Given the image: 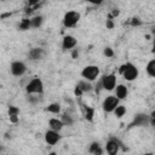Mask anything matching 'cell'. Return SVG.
<instances>
[{
	"mask_svg": "<svg viewBox=\"0 0 155 155\" xmlns=\"http://www.w3.org/2000/svg\"><path fill=\"white\" fill-rule=\"evenodd\" d=\"M45 56V50L41 48V47H35V48H31L28 53V58L31 59V61H39V59H42Z\"/></svg>",
	"mask_w": 155,
	"mask_h": 155,
	"instance_id": "12",
	"label": "cell"
},
{
	"mask_svg": "<svg viewBox=\"0 0 155 155\" xmlns=\"http://www.w3.org/2000/svg\"><path fill=\"white\" fill-rule=\"evenodd\" d=\"M10 71L13 76H22L25 71H27V65L24 62L22 61H13L11 64H10Z\"/></svg>",
	"mask_w": 155,
	"mask_h": 155,
	"instance_id": "7",
	"label": "cell"
},
{
	"mask_svg": "<svg viewBox=\"0 0 155 155\" xmlns=\"http://www.w3.org/2000/svg\"><path fill=\"white\" fill-rule=\"evenodd\" d=\"M115 96H116L120 101L126 99L127 96H128V90H127V87H126L125 85H122V84L116 85V87H115Z\"/></svg>",
	"mask_w": 155,
	"mask_h": 155,
	"instance_id": "14",
	"label": "cell"
},
{
	"mask_svg": "<svg viewBox=\"0 0 155 155\" xmlns=\"http://www.w3.org/2000/svg\"><path fill=\"white\" fill-rule=\"evenodd\" d=\"M120 73H121V75L124 76V79H125L126 81H133V80H136V79L138 78V75H139L138 68H137L133 63H130V62H127V63H125V64L121 65Z\"/></svg>",
	"mask_w": 155,
	"mask_h": 155,
	"instance_id": "1",
	"label": "cell"
},
{
	"mask_svg": "<svg viewBox=\"0 0 155 155\" xmlns=\"http://www.w3.org/2000/svg\"><path fill=\"white\" fill-rule=\"evenodd\" d=\"M114 114H115V116H116V117H122V116L126 114V108H125L124 105L119 104V105L115 108V110H114Z\"/></svg>",
	"mask_w": 155,
	"mask_h": 155,
	"instance_id": "19",
	"label": "cell"
},
{
	"mask_svg": "<svg viewBox=\"0 0 155 155\" xmlns=\"http://www.w3.org/2000/svg\"><path fill=\"white\" fill-rule=\"evenodd\" d=\"M25 91L28 94H41L44 92V82L40 78H33L25 85Z\"/></svg>",
	"mask_w": 155,
	"mask_h": 155,
	"instance_id": "2",
	"label": "cell"
},
{
	"mask_svg": "<svg viewBox=\"0 0 155 155\" xmlns=\"http://www.w3.org/2000/svg\"><path fill=\"white\" fill-rule=\"evenodd\" d=\"M61 120L63 121L64 126H65V125L70 126V125L73 124V119H71V116H70V115H67V114H63V115H62V117H61Z\"/></svg>",
	"mask_w": 155,
	"mask_h": 155,
	"instance_id": "21",
	"label": "cell"
},
{
	"mask_svg": "<svg viewBox=\"0 0 155 155\" xmlns=\"http://www.w3.org/2000/svg\"><path fill=\"white\" fill-rule=\"evenodd\" d=\"M119 149H120V144L117 140L115 139H109L105 144V151L109 154V155H115L119 153Z\"/></svg>",
	"mask_w": 155,
	"mask_h": 155,
	"instance_id": "10",
	"label": "cell"
},
{
	"mask_svg": "<svg viewBox=\"0 0 155 155\" xmlns=\"http://www.w3.org/2000/svg\"><path fill=\"white\" fill-rule=\"evenodd\" d=\"M45 142L48 144V145H54V144H57L58 142H59V139H61V136H59V132L58 131H54V130H52V128H50V130H47L46 132H45Z\"/></svg>",
	"mask_w": 155,
	"mask_h": 155,
	"instance_id": "8",
	"label": "cell"
},
{
	"mask_svg": "<svg viewBox=\"0 0 155 155\" xmlns=\"http://www.w3.org/2000/svg\"><path fill=\"white\" fill-rule=\"evenodd\" d=\"M99 68L97 65H93V64H90V65H86L82 70H81V76L85 79V80H88V81H94L98 76H99Z\"/></svg>",
	"mask_w": 155,
	"mask_h": 155,
	"instance_id": "4",
	"label": "cell"
},
{
	"mask_svg": "<svg viewBox=\"0 0 155 155\" xmlns=\"http://www.w3.org/2000/svg\"><path fill=\"white\" fill-rule=\"evenodd\" d=\"M153 33H154V35H155V28H154V29H153Z\"/></svg>",
	"mask_w": 155,
	"mask_h": 155,
	"instance_id": "27",
	"label": "cell"
},
{
	"mask_svg": "<svg viewBox=\"0 0 155 155\" xmlns=\"http://www.w3.org/2000/svg\"><path fill=\"white\" fill-rule=\"evenodd\" d=\"M145 70H147V73H148L149 76L155 78V59H150V61L147 63Z\"/></svg>",
	"mask_w": 155,
	"mask_h": 155,
	"instance_id": "16",
	"label": "cell"
},
{
	"mask_svg": "<svg viewBox=\"0 0 155 155\" xmlns=\"http://www.w3.org/2000/svg\"><path fill=\"white\" fill-rule=\"evenodd\" d=\"M47 110H48V111H51V113L58 114V113H59V110H61V108H59V104H58V103H52V104H50V105H48Z\"/></svg>",
	"mask_w": 155,
	"mask_h": 155,
	"instance_id": "20",
	"label": "cell"
},
{
	"mask_svg": "<svg viewBox=\"0 0 155 155\" xmlns=\"http://www.w3.org/2000/svg\"><path fill=\"white\" fill-rule=\"evenodd\" d=\"M153 52L155 53V39H154V42H153Z\"/></svg>",
	"mask_w": 155,
	"mask_h": 155,
	"instance_id": "26",
	"label": "cell"
},
{
	"mask_svg": "<svg viewBox=\"0 0 155 155\" xmlns=\"http://www.w3.org/2000/svg\"><path fill=\"white\" fill-rule=\"evenodd\" d=\"M93 90V86H92V84H91V81H88V80H82V81H79L78 82V85H76V93L78 92H90V91H92Z\"/></svg>",
	"mask_w": 155,
	"mask_h": 155,
	"instance_id": "13",
	"label": "cell"
},
{
	"mask_svg": "<svg viewBox=\"0 0 155 155\" xmlns=\"http://www.w3.org/2000/svg\"><path fill=\"white\" fill-rule=\"evenodd\" d=\"M103 90L105 91H113L116 87V75L115 74H105L101 78Z\"/></svg>",
	"mask_w": 155,
	"mask_h": 155,
	"instance_id": "6",
	"label": "cell"
},
{
	"mask_svg": "<svg viewBox=\"0 0 155 155\" xmlns=\"http://www.w3.org/2000/svg\"><path fill=\"white\" fill-rule=\"evenodd\" d=\"M86 1L92 4V5H101V4H103L104 0H86Z\"/></svg>",
	"mask_w": 155,
	"mask_h": 155,
	"instance_id": "22",
	"label": "cell"
},
{
	"mask_svg": "<svg viewBox=\"0 0 155 155\" xmlns=\"http://www.w3.org/2000/svg\"><path fill=\"white\" fill-rule=\"evenodd\" d=\"M150 117H154V119H155V110H153V111H151V114H150Z\"/></svg>",
	"mask_w": 155,
	"mask_h": 155,
	"instance_id": "25",
	"label": "cell"
},
{
	"mask_svg": "<svg viewBox=\"0 0 155 155\" xmlns=\"http://www.w3.org/2000/svg\"><path fill=\"white\" fill-rule=\"evenodd\" d=\"M48 126H50V128H52V130H54V131H62V128H63V126H64V124H63V121L61 120V119H57V117H52V119H50L48 120Z\"/></svg>",
	"mask_w": 155,
	"mask_h": 155,
	"instance_id": "15",
	"label": "cell"
},
{
	"mask_svg": "<svg viewBox=\"0 0 155 155\" xmlns=\"http://www.w3.org/2000/svg\"><path fill=\"white\" fill-rule=\"evenodd\" d=\"M150 124V115L147 114H137L131 126H145Z\"/></svg>",
	"mask_w": 155,
	"mask_h": 155,
	"instance_id": "9",
	"label": "cell"
},
{
	"mask_svg": "<svg viewBox=\"0 0 155 155\" xmlns=\"http://www.w3.org/2000/svg\"><path fill=\"white\" fill-rule=\"evenodd\" d=\"M42 17L41 16H35V17H33L31 19H30V27H33V28H38V27H40L41 24H42Z\"/></svg>",
	"mask_w": 155,
	"mask_h": 155,
	"instance_id": "18",
	"label": "cell"
},
{
	"mask_svg": "<svg viewBox=\"0 0 155 155\" xmlns=\"http://www.w3.org/2000/svg\"><path fill=\"white\" fill-rule=\"evenodd\" d=\"M76 44H78V41L73 35H65L63 38V40H62L63 50H71V48H74L76 46Z\"/></svg>",
	"mask_w": 155,
	"mask_h": 155,
	"instance_id": "11",
	"label": "cell"
},
{
	"mask_svg": "<svg viewBox=\"0 0 155 155\" xmlns=\"http://www.w3.org/2000/svg\"><path fill=\"white\" fill-rule=\"evenodd\" d=\"M88 151L92 153V154H102V153H103V150L101 149V145H99L98 142H93V143L90 145Z\"/></svg>",
	"mask_w": 155,
	"mask_h": 155,
	"instance_id": "17",
	"label": "cell"
},
{
	"mask_svg": "<svg viewBox=\"0 0 155 155\" xmlns=\"http://www.w3.org/2000/svg\"><path fill=\"white\" fill-rule=\"evenodd\" d=\"M104 54H105V56H108V57H111V56H113V51H111V48L107 47V48L104 50Z\"/></svg>",
	"mask_w": 155,
	"mask_h": 155,
	"instance_id": "23",
	"label": "cell"
},
{
	"mask_svg": "<svg viewBox=\"0 0 155 155\" xmlns=\"http://www.w3.org/2000/svg\"><path fill=\"white\" fill-rule=\"evenodd\" d=\"M150 125H151L153 127H155V119H154V117H150Z\"/></svg>",
	"mask_w": 155,
	"mask_h": 155,
	"instance_id": "24",
	"label": "cell"
},
{
	"mask_svg": "<svg viewBox=\"0 0 155 155\" xmlns=\"http://www.w3.org/2000/svg\"><path fill=\"white\" fill-rule=\"evenodd\" d=\"M80 21V13L76 11H68L65 12L63 17V25L65 28H73L75 27Z\"/></svg>",
	"mask_w": 155,
	"mask_h": 155,
	"instance_id": "5",
	"label": "cell"
},
{
	"mask_svg": "<svg viewBox=\"0 0 155 155\" xmlns=\"http://www.w3.org/2000/svg\"><path fill=\"white\" fill-rule=\"evenodd\" d=\"M120 104V99L115 96V94H109L107 96L103 102H102V108L104 110V113H114L115 108Z\"/></svg>",
	"mask_w": 155,
	"mask_h": 155,
	"instance_id": "3",
	"label": "cell"
}]
</instances>
